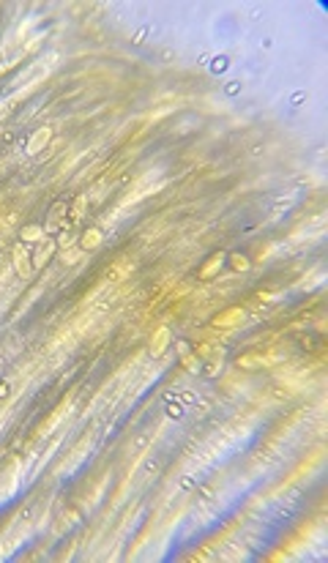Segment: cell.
Returning <instances> with one entry per match:
<instances>
[{"label": "cell", "instance_id": "cell-1", "mask_svg": "<svg viewBox=\"0 0 328 563\" xmlns=\"http://www.w3.org/2000/svg\"><path fill=\"white\" fill-rule=\"evenodd\" d=\"M49 137H52V131H49L47 126H44V129H36V134L30 137V142L25 145V151H28L30 156H33V153H39L41 148H44L47 142H49Z\"/></svg>", "mask_w": 328, "mask_h": 563}, {"label": "cell", "instance_id": "cell-2", "mask_svg": "<svg viewBox=\"0 0 328 563\" xmlns=\"http://www.w3.org/2000/svg\"><path fill=\"white\" fill-rule=\"evenodd\" d=\"M28 260H30L28 252H25L22 246H17V249H14V268H17V273H20L22 279L30 276V262H28Z\"/></svg>", "mask_w": 328, "mask_h": 563}, {"label": "cell", "instance_id": "cell-3", "mask_svg": "<svg viewBox=\"0 0 328 563\" xmlns=\"http://www.w3.org/2000/svg\"><path fill=\"white\" fill-rule=\"evenodd\" d=\"M98 243H101V233H98V230H90V233L82 235L79 246H82V249H93V246H98Z\"/></svg>", "mask_w": 328, "mask_h": 563}, {"label": "cell", "instance_id": "cell-4", "mask_svg": "<svg viewBox=\"0 0 328 563\" xmlns=\"http://www.w3.org/2000/svg\"><path fill=\"white\" fill-rule=\"evenodd\" d=\"M44 235H47L44 227H39V224H30V227L22 230V238H25V241H41Z\"/></svg>", "mask_w": 328, "mask_h": 563}, {"label": "cell", "instance_id": "cell-5", "mask_svg": "<svg viewBox=\"0 0 328 563\" xmlns=\"http://www.w3.org/2000/svg\"><path fill=\"white\" fill-rule=\"evenodd\" d=\"M230 260H233L235 271H246V268H249V257H246V254H230Z\"/></svg>", "mask_w": 328, "mask_h": 563}, {"label": "cell", "instance_id": "cell-6", "mask_svg": "<svg viewBox=\"0 0 328 563\" xmlns=\"http://www.w3.org/2000/svg\"><path fill=\"white\" fill-rule=\"evenodd\" d=\"M52 252H55V243H47V249H41V252L36 254V268H41V265H44V262L49 260V254H52Z\"/></svg>", "mask_w": 328, "mask_h": 563}, {"label": "cell", "instance_id": "cell-7", "mask_svg": "<svg viewBox=\"0 0 328 563\" xmlns=\"http://www.w3.org/2000/svg\"><path fill=\"white\" fill-rule=\"evenodd\" d=\"M82 211H85V197H79L77 203H74V208H71V216H69V219H71V222H79V219H82Z\"/></svg>", "mask_w": 328, "mask_h": 563}, {"label": "cell", "instance_id": "cell-8", "mask_svg": "<svg viewBox=\"0 0 328 563\" xmlns=\"http://www.w3.org/2000/svg\"><path fill=\"white\" fill-rule=\"evenodd\" d=\"M164 342H167V331H159V342H156V347H153V355L164 353Z\"/></svg>", "mask_w": 328, "mask_h": 563}, {"label": "cell", "instance_id": "cell-9", "mask_svg": "<svg viewBox=\"0 0 328 563\" xmlns=\"http://www.w3.org/2000/svg\"><path fill=\"white\" fill-rule=\"evenodd\" d=\"M167 416H170V418H181V416H183V410L178 408V405H175V408L170 405V408H167Z\"/></svg>", "mask_w": 328, "mask_h": 563}, {"label": "cell", "instance_id": "cell-10", "mask_svg": "<svg viewBox=\"0 0 328 563\" xmlns=\"http://www.w3.org/2000/svg\"><path fill=\"white\" fill-rule=\"evenodd\" d=\"M9 394V383H0V397H6Z\"/></svg>", "mask_w": 328, "mask_h": 563}]
</instances>
